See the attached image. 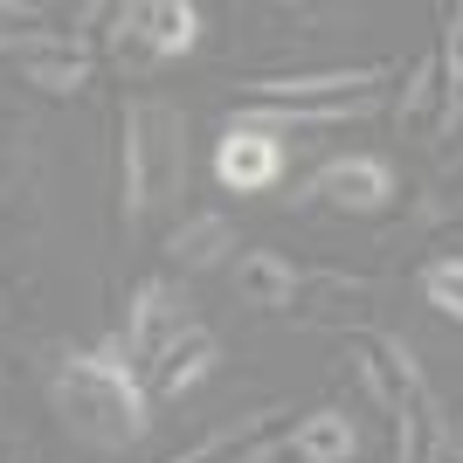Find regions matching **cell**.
<instances>
[{"label":"cell","instance_id":"6da1fadb","mask_svg":"<svg viewBox=\"0 0 463 463\" xmlns=\"http://www.w3.org/2000/svg\"><path fill=\"white\" fill-rule=\"evenodd\" d=\"M49 402H56L62 429L90 449H132L153 422V394L138 381V367L125 360V339L97 353H70L49 373Z\"/></svg>","mask_w":463,"mask_h":463},{"label":"cell","instance_id":"7a4b0ae2","mask_svg":"<svg viewBox=\"0 0 463 463\" xmlns=\"http://www.w3.org/2000/svg\"><path fill=\"white\" fill-rule=\"evenodd\" d=\"M187 187V118L166 97H132L118 118V222L146 229Z\"/></svg>","mask_w":463,"mask_h":463},{"label":"cell","instance_id":"3957f363","mask_svg":"<svg viewBox=\"0 0 463 463\" xmlns=\"http://www.w3.org/2000/svg\"><path fill=\"white\" fill-rule=\"evenodd\" d=\"M463 111V7H443V28L429 42L415 70L402 77V97H394V125L402 138L429 146V138H443Z\"/></svg>","mask_w":463,"mask_h":463},{"label":"cell","instance_id":"277c9868","mask_svg":"<svg viewBox=\"0 0 463 463\" xmlns=\"http://www.w3.org/2000/svg\"><path fill=\"white\" fill-rule=\"evenodd\" d=\"M187 326H194V311H187V290H180L174 277H146V284L132 290V305H125V332H118V339H125V360L138 367V381L153 373V360L174 346Z\"/></svg>","mask_w":463,"mask_h":463},{"label":"cell","instance_id":"5b68a950","mask_svg":"<svg viewBox=\"0 0 463 463\" xmlns=\"http://www.w3.org/2000/svg\"><path fill=\"white\" fill-rule=\"evenodd\" d=\"M298 201H311V208H339V214H381V208H394V166L373 159V153L326 159V166L305 180Z\"/></svg>","mask_w":463,"mask_h":463},{"label":"cell","instance_id":"8992f818","mask_svg":"<svg viewBox=\"0 0 463 463\" xmlns=\"http://www.w3.org/2000/svg\"><path fill=\"white\" fill-rule=\"evenodd\" d=\"M394 77V62H353V70H290V77H250V104H346V97H373Z\"/></svg>","mask_w":463,"mask_h":463},{"label":"cell","instance_id":"52a82bcc","mask_svg":"<svg viewBox=\"0 0 463 463\" xmlns=\"http://www.w3.org/2000/svg\"><path fill=\"white\" fill-rule=\"evenodd\" d=\"M353 367H360V387L387 415L408 408L415 394H429V373H422V360H415V346H408L402 332H353Z\"/></svg>","mask_w":463,"mask_h":463},{"label":"cell","instance_id":"ba28073f","mask_svg":"<svg viewBox=\"0 0 463 463\" xmlns=\"http://www.w3.org/2000/svg\"><path fill=\"white\" fill-rule=\"evenodd\" d=\"M277 174H284V138L250 125V118H229L214 138V180L229 194H263L277 187Z\"/></svg>","mask_w":463,"mask_h":463},{"label":"cell","instance_id":"9c48e42d","mask_svg":"<svg viewBox=\"0 0 463 463\" xmlns=\"http://www.w3.org/2000/svg\"><path fill=\"white\" fill-rule=\"evenodd\" d=\"M290 408H256V415H242L235 429H214L201 449H187V457L174 463H277L290 449Z\"/></svg>","mask_w":463,"mask_h":463},{"label":"cell","instance_id":"30bf717a","mask_svg":"<svg viewBox=\"0 0 463 463\" xmlns=\"http://www.w3.org/2000/svg\"><path fill=\"white\" fill-rule=\"evenodd\" d=\"M21 83H35L42 97H77L83 83H90V42L83 35H56V28H42V35H28V49H21Z\"/></svg>","mask_w":463,"mask_h":463},{"label":"cell","instance_id":"8fae6325","mask_svg":"<svg viewBox=\"0 0 463 463\" xmlns=\"http://www.w3.org/2000/svg\"><path fill=\"white\" fill-rule=\"evenodd\" d=\"M373 305V284L367 277H346V270H311L298 277V298H290V318L298 326H360Z\"/></svg>","mask_w":463,"mask_h":463},{"label":"cell","instance_id":"7c38bea8","mask_svg":"<svg viewBox=\"0 0 463 463\" xmlns=\"http://www.w3.org/2000/svg\"><path fill=\"white\" fill-rule=\"evenodd\" d=\"M214 360H222V339H214L208 326H187L174 346L153 360V373H146V394H153V402H180V394H194V387L214 373Z\"/></svg>","mask_w":463,"mask_h":463},{"label":"cell","instance_id":"4fadbf2b","mask_svg":"<svg viewBox=\"0 0 463 463\" xmlns=\"http://www.w3.org/2000/svg\"><path fill=\"white\" fill-rule=\"evenodd\" d=\"M235 250H242V242H235V222H229L222 208L187 214V222L166 235V256H174L180 270H214V263H229Z\"/></svg>","mask_w":463,"mask_h":463},{"label":"cell","instance_id":"5bb4252c","mask_svg":"<svg viewBox=\"0 0 463 463\" xmlns=\"http://www.w3.org/2000/svg\"><path fill=\"white\" fill-rule=\"evenodd\" d=\"M290 457L298 463H353L360 457V429H353L346 408H311L290 429Z\"/></svg>","mask_w":463,"mask_h":463},{"label":"cell","instance_id":"9a60e30c","mask_svg":"<svg viewBox=\"0 0 463 463\" xmlns=\"http://www.w3.org/2000/svg\"><path fill=\"white\" fill-rule=\"evenodd\" d=\"M387 422H394V463H443L449 422H443V408H436V394H415V402L394 408Z\"/></svg>","mask_w":463,"mask_h":463},{"label":"cell","instance_id":"2e32d148","mask_svg":"<svg viewBox=\"0 0 463 463\" xmlns=\"http://www.w3.org/2000/svg\"><path fill=\"white\" fill-rule=\"evenodd\" d=\"M235 290H242V305H256V311H284V318H290L298 270H290L277 250H250V256H235Z\"/></svg>","mask_w":463,"mask_h":463},{"label":"cell","instance_id":"e0dca14e","mask_svg":"<svg viewBox=\"0 0 463 463\" xmlns=\"http://www.w3.org/2000/svg\"><path fill=\"white\" fill-rule=\"evenodd\" d=\"M138 21H146L153 62H174L201 42V7H187V0H138Z\"/></svg>","mask_w":463,"mask_h":463},{"label":"cell","instance_id":"ac0fdd59","mask_svg":"<svg viewBox=\"0 0 463 463\" xmlns=\"http://www.w3.org/2000/svg\"><path fill=\"white\" fill-rule=\"evenodd\" d=\"M111 62H118V70H132V77L153 70V42H146L138 7H111Z\"/></svg>","mask_w":463,"mask_h":463},{"label":"cell","instance_id":"d6986e66","mask_svg":"<svg viewBox=\"0 0 463 463\" xmlns=\"http://www.w3.org/2000/svg\"><path fill=\"white\" fill-rule=\"evenodd\" d=\"M422 298L443 311V318H457V326H463V256L429 263V270H422Z\"/></svg>","mask_w":463,"mask_h":463},{"label":"cell","instance_id":"ffe728a7","mask_svg":"<svg viewBox=\"0 0 463 463\" xmlns=\"http://www.w3.org/2000/svg\"><path fill=\"white\" fill-rule=\"evenodd\" d=\"M449 443H457V457H463V422H457V429H449Z\"/></svg>","mask_w":463,"mask_h":463},{"label":"cell","instance_id":"44dd1931","mask_svg":"<svg viewBox=\"0 0 463 463\" xmlns=\"http://www.w3.org/2000/svg\"><path fill=\"white\" fill-rule=\"evenodd\" d=\"M0 305H7V290H0Z\"/></svg>","mask_w":463,"mask_h":463}]
</instances>
